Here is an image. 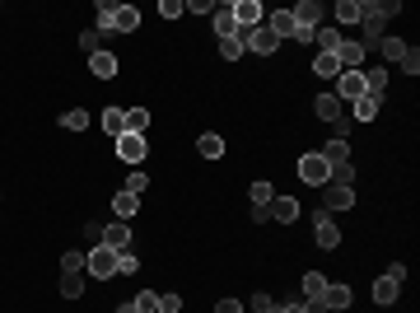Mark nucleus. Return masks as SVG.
Returning <instances> with one entry per match:
<instances>
[{
  "label": "nucleus",
  "mask_w": 420,
  "mask_h": 313,
  "mask_svg": "<svg viewBox=\"0 0 420 313\" xmlns=\"http://www.w3.org/2000/svg\"><path fill=\"white\" fill-rule=\"evenodd\" d=\"M271 197H276L271 183H252V206H271Z\"/></svg>",
  "instance_id": "c9c22d12"
},
{
  "label": "nucleus",
  "mask_w": 420,
  "mask_h": 313,
  "mask_svg": "<svg viewBox=\"0 0 420 313\" xmlns=\"http://www.w3.org/2000/svg\"><path fill=\"white\" fill-rule=\"evenodd\" d=\"M359 24H364V52H373V43L383 38V29H388V19L373 10V0L369 5H359Z\"/></svg>",
  "instance_id": "423d86ee"
},
{
  "label": "nucleus",
  "mask_w": 420,
  "mask_h": 313,
  "mask_svg": "<svg viewBox=\"0 0 420 313\" xmlns=\"http://www.w3.org/2000/svg\"><path fill=\"white\" fill-rule=\"evenodd\" d=\"M373 10H378V15H383V19H392V15H397V10H402V5H397V0H373Z\"/></svg>",
  "instance_id": "a18cd8bd"
},
{
  "label": "nucleus",
  "mask_w": 420,
  "mask_h": 313,
  "mask_svg": "<svg viewBox=\"0 0 420 313\" xmlns=\"http://www.w3.org/2000/svg\"><path fill=\"white\" fill-rule=\"evenodd\" d=\"M61 295L65 299H79V295H84V271H65V276H61Z\"/></svg>",
  "instance_id": "c85d7f7f"
},
{
  "label": "nucleus",
  "mask_w": 420,
  "mask_h": 313,
  "mask_svg": "<svg viewBox=\"0 0 420 313\" xmlns=\"http://www.w3.org/2000/svg\"><path fill=\"white\" fill-rule=\"evenodd\" d=\"M61 271H84V252H65V257H61Z\"/></svg>",
  "instance_id": "a19ab883"
},
{
  "label": "nucleus",
  "mask_w": 420,
  "mask_h": 313,
  "mask_svg": "<svg viewBox=\"0 0 420 313\" xmlns=\"http://www.w3.org/2000/svg\"><path fill=\"white\" fill-rule=\"evenodd\" d=\"M359 94H369V89H364V70H341V75H336V98H350V103H355Z\"/></svg>",
  "instance_id": "0eeeda50"
},
{
  "label": "nucleus",
  "mask_w": 420,
  "mask_h": 313,
  "mask_svg": "<svg viewBox=\"0 0 420 313\" xmlns=\"http://www.w3.org/2000/svg\"><path fill=\"white\" fill-rule=\"evenodd\" d=\"M350 206H355V192L327 183V197H322V211H327V215H332V211H350Z\"/></svg>",
  "instance_id": "9b49d317"
},
{
  "label": "nucleus",
  "mask_w": 420,
  "mask_h": 313,
  "mask_svg": "<svg viewBox=\"0 0 420 313\" xmlns=\"http://www.w3.org/2000/svg\"><path fill=\"white\" fill-rule=\"evenodd\" d=\"M136 252H117V276H131V271H136Z\"/></svg>",
  "instance_id": "58836bf2"
},
{
  "label": "nucleus",
  "mask_w": 420,
  "mask_h": 313,
  "mask_svg": "<svg viewBox=\"0 0 420 313\" xmlns=\"http://www.w3.org/2000/svg\"><path fill=\"white\" fill-rule=\"evenodd\" d=\"M210 24H215V33H219V43H224V38H238V19H233V5H215V19H210Z\"/></svg>",
  "instance_id": "4468645a"
},
{
  "label": "nucleus",
  "mask_w": 420,
  "mask_h": 313,
  "mask_svg": "<svg viewBox=\"0 0 420 313\" xmlns=\"http://www.w3.org/2000/svg\"><path fill=\"white\" fill-rule=\"evenodd\" d=\"M266 29H271L280 43H285V38H295V33H299V24H295V15H290V10H276V15L266 19Z\"/></svg>",
  "instance_id": "f3484780"
},
{
  "label": "nucleus",
  "mask_w": 420,
  "mask_h": 313,
  "mask_svg": "<svg viewBox=\"0 0 420 313\" xmlns=\"http://www.w3.org/2000/svg\"><path fill=\"white\" fill-rule=\"evenodd\" d=\"M103 131L117 141V136L126 131V108H108V112H103Z\"/></svg>",
  "instance_id": "a878e982"
},
{
  "label": "nucleus",
  "mask_w": 420,
  "mask_h": 313,
  "mask_svg": "<svg viewBox=\"0 0 420 313\" xmlns=\"http://www.w3.org/2000/svg\"><path fill=\"white\" fill-rule=\"evenodd\" d=\"M266 220H276V224H295V220H299V201H295V197H271Z\"/></svg>",
  "instance_id": "6e6552de"
},
{
  "label": "nucleus",
  "mask_w": 420,
  "mask_h": 313,
  "mask_svg": "<svg viewBox=\"0 0 420 313\" xmlns=\"http://www.w3.org/2000/svg\"><path fill=\"white\" fill-rule=\"evenodd\" d=\"M112 145H117V159L122 164H145V155H150V141L145 136H131V131H122Z\"/></svg>",
  "instance_id": "20e7f679"
},
{
  "label": "nucleus",
  "mask_w": 420,
  "mask_h": 313,
  "mask_svg": "<svg viewBox=\"0 0 420 313\" xmlns=\"http://www.w3.org/2000/svg\"><path fill=\"white\" fill-rule=\"evenodd\" d=\"M215 313H243V304H238V299H219Z\"/></svg>",
  "instance_id": "49530a36"
},
{
  "label": "nucleus",
  "mask_w": 420,
  "mask_h": 313,
  "mask_svg": "<svg viewBox=\"0 0 420 313\" xmlns=\"http://www.w3.org/2000/svg\"><path fill=\"white\" fill-rule=\"evenodd\" d=\"M112 211H117V220H131L140 211V197L136 192H117V201H112Z\"/></svg>",
  "instance_id": "393cba45"
},
{
  "label": "nucleus",
  "mask_w": 420,
  "mask_h": 313,
  "mask_svg": "<svg viewBox=\"0 0 420 313\" xmlns=\"http://www.w3.org/2000/svg\"><path fill=\"white\" fill-rule=\"evenodd\" d=\"M145 188H150V178H145V173L136 169V173H131V178H126V188H122V192H136V197H140V192H145Z\"/></svg>",
  "instance_id": "ea45409f"
},
{
  "label": "nucleus",
  "mask_w": 420,
  "mask_h": 313,
  "mask_svg": "<svg viewBox=\"0 0 420 313\" xmlns=\"http://www.w3.org/2000/svg\"><path fill=\"white\" fill-rule=\"evenodd\" d=\"M131 304H136L140 313H159V295H155V290H140V295L131 299Z\"/></svg>",
  "instance_id": "72a5a7b5"
},
{
  "label": "nucleus",
  "mask_w": 420,
  "mask_h": 313,
  "mask_svg": "<svg viewBox=\"0 0 420 313\" xmlns=\"http://www.w3.org/2000/svg\"><path fill=\"white\" fill-rule=\"evenodd\" d=\"M252 313H276V299L266 295V290H257V295H252Z\"/></svg>",
  "instance_id": "4c0bfd02"
},
{
  "label": "nucleus",
  "mask_w": 420,
  "mask_h": 313,
  "mask_svg": "<svg viewBox=\"0 0 420 313\" xmlns=\"http://www.w3.org/2000/svg\"><path fill=\"white\" fill-rule=\"evenodd\" d=\"M238 38H243V52H257V56H271V52L280 47V38L266 29V24H257V29H243Z\"/></svg>",
  "instance_id": "f03ea898"
},
{
  "label": "nucleus",
  "mask_w": 420,
  "mask_h": 313,
  "mask_svg": "<svg viewBox=\"0 0 420 313\" xmlns=\"http://www.w3.org/2000/svg\"><path fill=\"white\" fill-rule=\"evenodd\" d=\"M182 309V299L178 295H159V313H178Z\"/></svg>",
  "instance_id": "c03bdc74"
},
{
  "label": "nucleus",
  "mask_w": 420,
  "mask_h": 313,
  "mask_svg": "<svg viewBox=\"0 0 420 313\" xmlns=\"http://www.w3.org/2000/svg\"><path fill=\"white\" fill-rule=\"evenodd\" d=\"M299 178H304L309 188H327V178H332V164H327V159L313 150V155L299 159Z\"/></svg>",
  "instance_id": "7ed1b4c3"
},
{
  "label": "nucleus",
  "mask_w": 420,
  "mask_h": 313,
  "mask_svg": "<svg viewBox=\"0 0 420 313\" xmlns=\"http://www.w3.org/2000/svg\"><path fill=\"white\" fill-rule=\"evenodd\" d=\"M84 271H89V276H103V281H112V276H117V252H112L108 243H98L93 252H84Z\"/></svg>",
  "instance_id": "f257e3e1"
},
{
  "label": "nucleus",
  "mask_w": 420,
  "mask_h": 313,
  "mask_svg": "<svg viewBox=\"0 0 420 313\" xmlns=\"http://www.w3.org/2000/svg\"><path fill=\"white\" fill-rule=\"evenodd\" d=\"M318 155H322L327 164H350V141H345V136H332V141H327Z\"/></svg>",
  "instance_id": "6ab92c4d"
},
{
  "label": "nucleus",
  "mask_w": 420,
  "mask_h": 313,
  "mask_svg": "<svg viewBox=\"0 0 420 313\" xmlns=\"http://www.w3.org/2000/svg\"><path fill=\"white\" fill-rule=\"evenodd\" d=\"M126 131H131V136H145V131H150V112L145 108H126Z\"/></svg>",
  "instance_id": "cd10ccee"
},
{
  "label": "nucleus",
  "mask_w": 420,
  "mask_h": 313,
  "mask_svg": "<svg viewBox=\"0 0 420 313\" xmlns=\"http://www.w3.org/2000/svg\"><path fill=\"white\" fill-rule=\"evenodd\" d=\"M397 295H402V285H397V281H388V276H378V281H373V304H378V309L397 304Z\"/></svg>",
  "instance_id": "412c9836"
},
{
  "label": "nucleus",
  "mask_w": 420,
  "mask_h": 313,
  "mask_svg": "<svg viewBox=\"0 0 420 313\" xmlns=\"http://www.w3.org/2000/svg\"><path fill=\"white\" fill-rule=\"evenodd\" d=\"M140 29V10L136 5H117L112 10V33H136Z\"/></svg>",
  "instance_id": "2eb2a0df"
},
{
  "label": "nucleus",
  "mask_w": 420,
  "mask_h": 313,
  "mask_svg": "<svg viewBox=\"0 0 420 313\" xmlns=\"http://www.w3.org/2000/svg\"><path fill=\"white\" fill-rule=\"evenodd\" d=\"M290 15H295L299 29H318V19H322V5H318V0H299V10H290Z\"/></svg>",
  "instance_id": "aec40b11"
},
{
  "label": "nucleus",
  "mask_w": 420,
  "mask_h": 313,
  "mask_svg": "<svg viewBox=\"0 0 420 313\" xmlns=\"http://www.w3.org/2000/svg\"><path fill=\"white\" fill-rule=\"evenodd\" d=\"M336 24H359V0H341L336 5Z\"/></svg>",
  "instance_id": "473e14b6"
},
{
  "label": "nucleus",
  "mask_w": 420,
  "mask_h": 313,
  "mask_svg": "<svg viewBox=\"0 0 420 313\" xmlns=\"http://www.w3.org/2000/svg\"><path fill=\"white\" fill-rule=\"evenodd\" d=\"M103 243L112 252H131V229H126V220H112L108 229H103Z\"/></svg>",
  "instance_id": "ddd939ff"
},
{
  "label": "nucleus",
  "mask_w": 420,
  "mask_h": 313,
  "mask_svg": "<svg viewBox=\"0 0 420 313\" xmlns=\"http://www.w3.org/2000/svg\"><path fill=\"white\" fill-rule=\"evenodd\" d=\"M378 108H383V94H359L355 98V122H373Z\"/></svg>",
  "instance_id": "4be33fe9"
},
{
  "label": "nucleus",
  "mask_w": 420,
  "mask_h": 313,
  "mask_svg": "<svg viewBox=\"0 0 420 313\" xmlns=\"http://www.w3.org/2000/svg\"><path fill=\"white\" fill-rule=\"evenodd\" d=\"M313 75H322V79L341 75V66H336V56H332V52H318V56H313Z\"/></svg>",
  "instance_id": "bb28decb"
},
{
  "label": "nucleus",
  "mask_w": 420,
  "mask_h": 313,
  "mask_svg": "<svg viewBox=\"0 0 420 313\" xmlns=\"http://www.w3.org/2000/svg\"><path fill=\"white\" fill-rule=\"evenodd\" d=\"M350 299H355V290H350V285H336V281H332V285L322 290V309H327V313L350 309Z\"/></svg>",
  "instance_id": "9d476101"
},
{
  "label": "nucleus",
  "mask_w": 420,
  "mask_h": 313,
  "mask_svg": "<svg viewBox=\"0 0 420 313\" xmlns=\"http://www.w3.org/2000/svg\"><path fill=\"white\" fill-rule=\"evenodd\" d=\"M79 47L89 52V56H93V52H103V38H98V29H89V33H79Z\"/></svg>",
  "instance_id": "e433bc0d"
},
{
  "label": "nucleus",
  "mask_w": 420,
  "mask_h": 313,
  "mask_svg": "<svg viewBox=\"0 0 420 313\" xmlns=\"http://www.w3.org/2000/svg\"><path fill=\"white\" fill-rule=\"evenodd\" d=\"M276 313H309L304 304H276Z\"/></svg>",
  "instance_id": "09e8293b"
},
{
  "label": "nucleus",
  "mask_w": 420,
  "mask_h": 313,
  "mask_svg": "<svg viewBox=\"0 0 420 313\" xmlns=\"http://www.w3.org/2000/svg\"><path fill=\"white\" fill-rule=\"evenodd\" d=\"M61 126H65V131H84V126H89V112H84V108L61 112Z\"/></svg>",
  "instance_id": "7c9ffc66"
},
{
  "label": "nucleus",
  "mask_w": 420,
  "mask_h": 313,
  "mask_svg": "<svg viewBox=\"0 0 420 313\" xmlns=\"http://www.w3.org/2000/svg\"><path fill=\"white\" fill-rule=\"evenodd\" d=\"M117 313H140V309H136V304H122V309H117Z\"/></svg>",
  "instance_id": "8fccbe9b"
},
{
  "label": "nucleus",
  "mask_w": 420,
  "mask_h": 313,
  "mask_svg": "<svg viewBox=\"0 0 420 313\" xmlns=\"http://www.w3.org/2000/svg\"><path fill=\"white\" fill-rule=\"evenodd\" d=\"M159 15H164V19H182V0H164V5H159Z\"/></svg>",
  "instance_id": "79ce46f5"
},
{
  "label": "nucleus",
  "mask_w": 420,
  "mask_h": 313,
  "mask_svg": "<svg viewBox=\"0 0 420 313\" xmlns=\"http://www.w3.org/2000/svg\"><path fill=\"white\" fill-rule=\"evenodd\" d=\"M313 112H318L322 122L336 126V122H341V98H336V94H318V98H313Z\"/></svg>",
  "instance_id": "dca6fc26"
},
{
  "label": "nucleus",
  "mask_w": 420,
  "mask_h": 313,
  "mask_svg": "<svg viewBox=\"0 0 420 313\" xmlns=\"http://www.w3.org/2000/svg\"><path fill=\"white\" fill-rule=\"evenodd\" d=\"M219 56H224V61H238V56H243V38H224V43H219Z\"/></svg>",
  "instance_id": "f704fd0d"
},
{
  "label": "nucleus",
  "mask_w": 420,
  "mask_h": 313,
  "mask_svg": "<svg viewBox=\"0 0 420 313\" xmlns=\"http://www.w3.org/2000/svg\"><path fill=\"white\" fill-rule=\"evenodd\" d=\"M196 155H201V159H219V155H224V136H215V131H205L201 141H196Z\"/></svg>",
  "instance_id": "b1692460"
},
{
  "label": "nucleus",
  "mask_w": 420,
  "mask_h": 313,
  "mask_svg": "<svg viewBox=\"0 0 420 313\" xmlns=\"http://www.w3.org/2000/svg\"><path fill=\"white\" fill-rule=\"evenodd\" d=\"M313 238H318V248H336V243H341V229H336V224H332V215H327L322 206H318V211H313Z\"/></svg>",
  "instance_id": "39448f33"
},
{
  "label": "nucleus",
  "mask_w": 420,
  "mask_h": 313,
  "mask_svg": "<svg viewBox=\"0 0 420 313\" xmlns=\"http://www.w3.org/2000/svg\"><path fill=\"white\" fill-rule=\"evenodd\" d=\"M233 19H238V29H257L262 24V5L257 0H238L233 5Z\"/></svg>",
  "instance_id": "a211bd4d"
},
{
  "label": "nucleus",
  "mask_w": 420,
  "mask_h": 313,
  "mask_svg": "<svg viewBox=\"0 0 420 313\" xmlns=\"http://www.w3.org/2000/svg\"><path fill=\"white\" fill-rule=\"evenodd\" d=\"M364 61H369L364 43H341V47H336V66H341V70H359Z\"/></svg>",
  "instance_id": "1a4fd4ad"
},
{
  "label": "nucleus",
  "mask_w": 420,
  "mask_h": 313,
  "mask_svg": "<svg viewBox=\"0 0 420 313\" xmlns=\"http://www.w3.org/2000/svg\"><path fill=\"white\" fill-rule=\"evenodd\" d=\"M117 70H122V61H117L112 52H93V56H89V75H98V79H117Z\"/></svg>",
  "instance_id": "f8f14e48"
},
{
  "label": "nucleus",
  "mask_w": 420,
  "mask_h": 313,
  "mask_svg": "<svg viewBox=\"0 0 420 313\" xmlns=\"http://www.w3.org/2000/svg\"><path fill=\"white\" fill-rule=\"evenodd\" d=\"M313 43H318L322 52H332V56H336V47H341V33H336V29H318V33H313Z\"/></svg>",
  "instance_id": "c756f323"
},
{
  "label": "nucleus",
  "mask_w": 420,
  "mask_h": 313,
  "mask_svg": "<svg viewBox=\"0 0 420 313\" xmlns=\"http://www.w3.org/2000/svg\"><path fill=\"white\" fill-rule=\"evenodd\" d=\"M388 281H397V285L406 281V266H402V262H392V266H388Z\"/></svg>",
  "instance_id": "de8ad7c7"
},
{
  "label": "nucleus",
  "mask_w": 420,
  "mask_h": 313,
  "mask_svg": "<svg viewBox=\"0 0 420 313\" xmlns=\"http://www.w3.org/2000/svg\"><path fill=\"white\" fill-rule=\"evenodd\" d=\"M327 183H336V188H350L355 183V164H332V178Z\"/></svg>",
  "instance_id": "2f4dec72"
},
{
  "label": "nucleus",
  "mask_w": 420,
  "mask_h": 313,
  "mask_svg": "<svg viewBox=\"0 0 420 313\" xmlns=\"http://www.w3.org/2000/svg\"><path fill=\"white\" fill-rule=\"evenodd\" d=\"M397 66H402L406 75H416V70H420V56H416V52H411V47H406V56H402V61H397Z\"/></svg>",
  "instance_id": "37998d69"
},
{
  "label": "nucleus",
  "mask_w": 420,
  "mask_h": 313,
  "mask_svg": "<svg viewBox=\"0 0 420 313\" xmlns=\"http://www.w3.org/2000/svg\"><path fill=\"white\" fill-rule=\"evenodd\" d=\"M373 52H378L383 61H402V56H406V43H402V38H388V33H383V38L373 43Z\"/></svg>",
  "instance_id": "5701e85b"
}]
</instances>
